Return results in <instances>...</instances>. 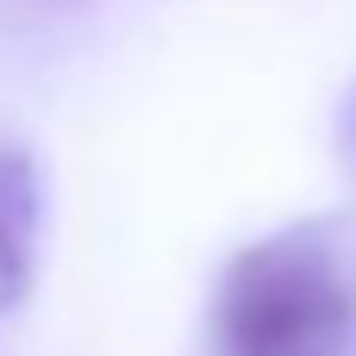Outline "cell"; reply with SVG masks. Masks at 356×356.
I'll return each mask as SVG.
<instances>
[{
  "mask_svg": "<svg viewBox=\"0 0 356 356\" xmlns=\"http://www.w3.org/2000/svg\"><path fill=\"white\" fill-rule=\"evenodd\" d=\"M219 356H344L356 294L319 225L275 232L232 257L213 307Z\"/></svg>",
  "mask_w": 356,
  "mask_h": 356,
  "instance_id": "cell-1",
  "label": "cell"
}]
</instances>
